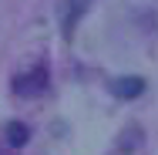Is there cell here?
I'll use <instances>...</instances> for the list:
<instances>
[{"label": "cell", "mask_w": 158, "mask_h": 155, "mask_svg": "<svg viewBox=\"0 0 158 155\" xmlns=\"http://www.w3.org/2000/svg\"><path fill=\"white\" fill-rule=\"evenodd\" d=\"M47 88V67L44 64H34L27 74H17L14 78V91L24 94V98H34V94H40Z\"/></svg>", "instance_id": "1"}, {"label": "cell", "mask_w": 158, "mask_h": 155, "mask_svg": "<svg viewBox=\"0 0 158 155\" xmlns=\"http://www.w3.org/2000/svg\"><path fill=\"white\" fill-rule=\"evenodd\" d=\"M141 91H145V81L141 78H114L111 81V94L121 98V101H131V98H138Z\"/></svg>", "instance_id": "2"}, {"label": "cell", "mask_w": 158, "mask_h": 155, "mask_svg": "<svg viewBox=\"0 0 158 155\" xmlns=\"http://www.w3.org/2000/svg\"><path fill=\"white\" fill-rule=\"evenodd\" d=\"M3 138H7V145H14V149H20V145H27V138H31V128L24 122H10L3 128Z\"/></svg>", "instance_id": "3"}, {"label": "cell", "mask_w": 158, "mask_h": 155, "mask_svg": "<svg viewBox=\"0 0 158 155\" xmlns=\"http://www.w3.org/2000/svg\"><path fill=\"white\" fill-rule=\"evenodd\" d=\"M67 3H71V7H67V17H64V34L71 37V27H74V14L81 17V10L88 7V0H67Z\"/></svg>", "instance_id": "4"}]
</instances>
